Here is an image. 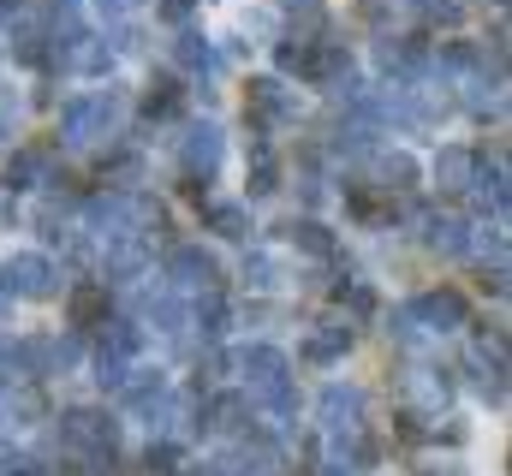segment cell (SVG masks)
I'll use <instances>...</instances> for the list:
<instances>
[{"mask_svg": "<svg viewBox=\"0 0 512 476\" xmlns=\"http://www.w3.org/2000/svg\"><path fill=\"white\" fill-rule=\"evenodd\" d=\"M120 114H126V90H120V84L90 90V96H72V102L60 108V143H66V149H84V143L108 137V131L120 125Z\"/></svg>", "mask_w": 512, "mask_h": 476, "instance_id": "1", "label": "cell"}, {"mask_svg": "<svg viewBox=\"0 0 512 476\" xmlns=\"http://www.w3.org/2000/svg\"><path fill=\"white\" fill-rule=\"evenodd\" d=\"M60 447L78 459H120V423L96 405H72L60 417Z\"/></svg>", "mask_w": 512, "mask_h": 476, "instance_id": "2", "label": "cell"}, {"mask_svg": "<svg viewBox=\"0 0 512 476\" xmlns=\"http://www.w3.org/2000/svg\"><path fill=\"white\" fill-rule=\"evenodd\" d=\"M316 423H322V435L352 441V435L364 429V387H352V381L322 387V399H316Z\"/></svg>", "mask_w": 512, "mask_h": 476, "instance_id": "3", "label": "cell"}, {"mask_svg": "<svg viewBox=\"0 0 512 476\" xmlns=\"http://www.w3.org/2000/svg\"><path fill=\"white\" fill-rule=\"evenodd\" d=\"M167 286H173V292H197V298H203V292H215V286H221V262H215L203 244H173V250H167Z\"/></svg>", "mask_w": 512, "mask_h": 476, "instance_id": "4", "label": "cell"}, {"mask_svg": "<svg viewBox=\"0 0 512 476\" xmlns=\"http://www.w3.org/2000/svg\"><path fill=\"white\" fill-rule=\"evenodd\" d=\"M0 280H6V292H12V298H54V292H60V268H54L48 256H36V250L6 256Z\"/></svg>", "mask_w": 512, "mask_h": 476, "instance_id": "5", "label": "cell"}, {"mask_svg": "<svg viewBox=\"0 0 512 476\" xmlns=\"http://www.w3.org/2000/svg\"><path fill=\"white\" fill-rule=\"evenodd\" d=\"M411 310V322L423 328V334H453V328H465V298L453 292V286H441V292H423V298H411L405 304Z\"/></svg>", "mask_w": 512, "mask_h": 476, "instance_id": "6", "label": "cell"}, {"mask_svg": "<svg viewBox=\"0 0 512 476\" xmlns=\"http://www.w3.org/2000/svg\"><path fill=\"white\" fill-rule=\"evenodd\" d=\"M233 369L256 387H274V381H292V357L280 352V346H268V340H256V346H239L233 352Z\"/></svg>", "mask_w": 512, "mask_h": 476, "instance_id": "7", "label": "cell"}, {"mask_svg": "<svg viewBox=\"0 0 512 476\" xmlns=\"http://www.w3.org/2000/svg\"><path fill=\"white\" fill-rule=\"evenodd\" d=\"M149 274V238H114L102 250V286H131Z\"/></svg>", "mask_w": 512, "mask_h": 476, "instance_id": "8", "label": "cell"}, {"mask_svg": "<svg viewBox=\"0 0 512 476\" xmlns=\"http://www.w3.org/2000/svg\"><path fill=\"white\" fill-rule=\"evenodd\" d=\"M179 161H185V173L191 179H209L215 167H221V125H191L185 131V143H179Z\"/></svg>", "mask_w": 512, "mask_h": 476, "instance_id": "9", "label": "cell"}, {"mask_svg": "<svg viewBox=\"0 0 512 476\" xmlns=\"http://www.w3.org/2000/svg\"><path fill=\"white\" fill-rule=\"evenodd\" d=\"M203 429H215V435H251V399L245 393H215L209 405H203Z\"/></svg>", "mask_w": 512, "mask_h": 476, "instance_id": "10", "label": "cell"}, {"mask_svg": "<svg viewBox=\"0 0 512 476\" xmlns=\"http://www.w3.org/2000/svg\"><path fill=\"white\" fill-rule=\"evenodd\" d=\"M251 119L256 125H286V119H298V96H292L286 84H274V78H256L251 84Z\"/></svg>", "mask_w": 512, "mask_h": 476, "instance_id": "11", "label": "cell"}, {"mask_svg": "<svg viewBox=\"0 0 512 476\" xmlns=\"http://www.w3.org/2000/svg\"><path fill=\"white\" fill-rule=\"evenodd\" d=\"M352 352V322H322L310 340H304V363H334V357Z\"/></svg>", "mask_w": 512, "mask_h": 476, "instance_id": "12", "label": "cell"}, {"mask_svg": "<svg viewBox=\"0 0 512 476\" xmlns=\"http://www.w3.org/2000/svg\"><path fill=\"white\" fill-rule=\"evenodd\" d=\"M471 173H477V155H471V149L447 143V149L435 155V185H441V191H465V185H471Z\"/></svg>", "mask_w": 512, "mask_h": 476, "instance_id": "13", "label": "cell"}, {"mask_svg": "<svg viewBox=\"0 0 512 476\" xmlns=\"http://www.w3.org/2000/svg\"><path fill=\"white\" fill-rule=\"evenodd\" d=\"M429 250H435V256H465V250H471V227H465L459 215H435V221H429Z\"/></svg>", "mask_w": 512, "mask_h": 476, "instance_id": "14", "label": "cell"}, {"mask_svg": "<svg viewBox=\"0 0 512 476\" xmlns=\"http://www.w3.org/2000/svg\"><path fill=\"white\" fill-rule=\"evenodd\" d=\"M66 316H72V328H96L108 316V286H78L66 298Z\"/></svg>", "mask_w": 512, "mask_h": 476, "instance_id": "15", "label": "cell"}, {"mask_svg": "<svg viewBox=\"0 0 512 476\" xmlns=\"http://www.w3.org/2000/svg\"><path fill=\"white\" fill-rule=\"evenodd\" d=\"M203 227L221 238H251V215H245V203H209L203 209Z\"/></svg>", "mask_w": 512, "mask_h": 476, "instance_id": "16", "label": "cell"}, {"mask_svg": "<svg viewBox=\"0 0 512 476\" xmlns=\"http://www.w3.org/2000/svg\"><path fill=\"white\" fill-rule=\"evenodd\" d=\"M108 334H102V352L108 357H120V363H131V357L143 352V328L131 322V316H120V322H102Z\"/></svg>", "mask_w": 512, "mask_h": 476, "instance_id": "17", "label": "cell"}, {"mask_svg": "<svg viewBox=\"0 0 512 476\" xmlns=\"http://www.w3.org/2000/svg\"><path fill=\"white\" fill-rule=\"evenodd\" d=\"M173 54H179V66H185V72H203V78H209V72H215V66H221V60H215V48H209V42H203V36H197V30H185V36H179V48H173Z\"/></svg>", "mask_w": 512, "mask_h": 476, "instance_id": "18", "label": "cell"}, {"mask_svg": "<svg viewBox=\"0 0 512 476\" xmlns=\"http://www.w3.org/2000/svg\"><path fill=\"white\" fill-rule=\"evenodd\" d=\"M191 328H197L203 340H221V334H227V304H221L215 292H203L197 310H191Z\"/></svg>", "mask_w": 512, "mask_h": 476, "instance_id": "19", "label": "cell"}, {"mask_svg": "<svg viewBox=\"0 0 512 476\" xmlns=\"http://www.w3.org/2000/svg\"><path fill=\"white\" fill-rule=\"evenodd\" d=\"M465 108H471V114H501V108H507V84H501V72H495V78H477L471 96H465Z\"/></svg>", "mask_w": 512, "mask_h": 476, "instance_id": "20", "label": "cell"}, {"mask_svg": "<svg viewBox=\"0 0 512 476\" xmlns=\"http://www.w3.org/2000/svg\"><path fill=\"white\" fill-rule=\"evenodd\" d=\"M405 393H411V399H423L429 411H441V405H447V381H441L435 369H411V375H405Z\"/></svg>", "mask_w": 512, "mask_h": 476, "instance_id": "21", "label": "cell"}, {"mask_svg": "<svg viewBox=\"0 0 512 476\" xmlns=\"http://www.w3.org/2000/svg\"><path fill=\"white\" fill-rule=\"evenodd\" d=\"M376 179H382V191H411L417 161L411 155H376Z\"/></svg>", "mask_w": 512, "mask_h": 476, "instance_id": "22", "label": "cell"}, {"mask_svg": "<svg viewBox=\"0 0 512 476\" xmlns=\"http://www.w3.org/2000/svg\"><path fill=\"white\" fill-rule=\"evenodd\" d=\"M286 238H292L298 250H310V256H334V233H328L322 221H292Z\"/></svg>", "mask_w": 512, "mask_h": 476, "instance_id": "23", "label": "cell"}, {"mask_svg": "<svg viewBox=\"0 0 512 476\" xmlns=\"http://www.w3.org/2000/svg\"><path fill=\"white\" fill-rule=\"evenodd\" d=\"M36 179H48V155H36V149H24V155H18V161L6 167V185H12V191H30Z\"/></svg>", "mask_w": 512, "mask_h": 476, "instance_id": "24", "label": "cell"}, {"mask_svg": "<svg viewBox=\"0 0 512 476\" xmlns=\"http://www.w3.org/2000/svg\"><path fill=\"white\" fill-rule=\"evenodd\" d=\"M143 108H149L155 119H173V114H179V84H173V78L149 84V102H143Z\"/></svg>", "mask_w": 512, "mask_h": 476, "instance_id": "25", "label": "cell"}, {"mask_svg": "<svg viewBox=\"0 0 512 476\" xmlns=\"http://www.w3.org/2000/svg\"><path fill=\"white\" fill-rule=\"evenodd\" d=\"M274 179H280V173H274V155H268V149H256V167H251V197H268V191H274Z\"/></svg>", "mask_w": 512, "mask_h": 476, "instance_id": "26", "label": "cell"}, {"mask_svg": "<svg viewBox=\"0 0 512 476\" xmlns=\"http://www.w3.org/2000/svg\"><path fill=\"white\" fill-rule=\"evenodd\" d=\"M245 280H251V286H280V262L256 250L251 262H245Z\"/></svg>", "mask_w": 512, "mask_h": 476, "instance_id": "27", "label": "cell"}, {"mask_svg": "<svg viewBox=\"0 0 512 476\" xmlns=\"http://www.w3.org/2000/svg\"><path fill=\"white\" fill-rule=\"evenodd\" d=\"M36 471V459H24V453H0V476H30Z\"/></svg>", "mask_w": 512, "mask_h": 476, "instance_id": "28", "label": "cell"}, {"mask_svg": "<svg viewBox=\"0 0 512 476\" xmlns=\"http://www.w3.org/2000/svg\"><path fill=\"white\" fill-rule=\"evenodd\" d=\"M161 12H167L173 24H185V18H191V0H161Z\"/></svg>", "mask_w": 512, "mask_h": 476, "instance_id": "29", "label": "cell"}, {"mask_svg": "<svg viewBox=\"0 0 512 476\" xmlns=\"http://www.w3.org/2000/svg\"><path fill=\"white\" fill-rule=\"evenodd\" d=\"M12 131V102H0V137Z\"/></svg>", "mask_w": 512, "mask_h": 476, "instance_id": "30", "label": "cell"}, {"mask_svg": "<svg viewBox=\"0 0 512 476\" xmlns=\"http://www.w3.org/2000/svg\"><path fill=\"white\" fill-rule=\"evenodd\" d=\"M191 476H227V471H221V465H197Z\"/></svg>", "mask_w": 512, "mask_h": 476, "instance_id": "31", "label": "cell"}, {"mask_svg": "<svg viewBox=\"0 0 512 476\" xmlns=\"http://www.w3.org/2000/svg\"><path fill=\"white\" fill-rule=\"evenodd\" d=\"M30 476H60V471H42V465H36V471H30Z\"/></svg>", "mask_w": 512, "mask_h": 476, "instance_id": "32", "label": "cell"}, {"mask_svg": "<svg viewBox=\"0 0 512 476\" xmlns=\"http://www.w3.org/2000/svg\"><path fill=\"white\" fill-rule=\"evenodd\" d=\"M399 6H423V0H399Z\"/></svg>", "mask_w": 512, "mask_h": 476, "instance_id": "33", "label": "cell"}, {"mask_svg": "<svg viewBox=\"0 0 512 476\" xmlns=\"http://www.w3.org/2000/svg\"><path fill=\"white\" fill-rule=\"evenodd\" d=\"M286 6H310V0H286Z\"/></svg>", "mask_w": 512, "mask_h": 476, "instance_id": "34", "label": "cell"}, {"mask_svg": "<svg viewBox=\"0 0 512 476\" xmlns=\"http://www.w3.org/2000/svg\"><path fill=\"white\" fill-rule=\"evenodd\" d=\"M495 6H501V0H495Z\"/></svg>", "mask_w": 512, "mask_h": 476, "instance_id": "35", "label": "cell"}]
</instances>
